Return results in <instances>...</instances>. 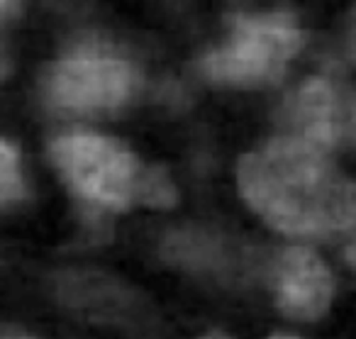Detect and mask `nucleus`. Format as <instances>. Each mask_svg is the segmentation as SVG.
<instances>
[{"instance_id": "f8f14e48", "label": "nucleus", "mask_w": 356, "mask_h": 339, "mask_svg": "<svg viewBox=\"0 0 356 339\" xmlns=\"http://www.w3.org/2000/svg\"><path fill=\"white\" fill-rule=\"evenodd\" d=\"M210 339H218V337H210Z\"/></svg>"}, {"instance_id": "f03ea898", "label": "nucleus", "mask_w": 356, "mask_h": 339, "mask_svg": "<svg viewBox=\"0 0 356 339\" xmlns=\"http://www.w3.org/2000/svg\"><path fill=\"white\" fill-rule=\"evenodd\" d=\"M51 161L79 198L110 210L134 203L168 207L176 191L156 166H142L120 142L98 134H69L51 144Z\"/></svg>"}, {"instance_id": "20e7f679", "label": "nucleus", "mask_w": 356, "mask_h": 339, "mask_svg": "<svg viewBox=\"0 0 356 339\" xmlns=\"http://www.w3.org/2000/svg\"><path fill=\"white\" fill-rule=\"evenodd\" d=\"M134 69L108 47H81L71 52L47 79V98L69 113L115 110L132 95Z\"/></svg>"}, {"instance_id": "0eeeda50", "label": "nucleus", "mask_w": 356, "mask_h": 339, "mask_svg": "<svg viewBox=\"0 0 356 339\" xmlns=\"http://www.w3.org/2000/svg\"><path fill=\"white\" fill-rule=\"evenodd\" d=\"M22 196V178H20V166H17V154L13 149V144L3 142L0 144V200L3 205H13L15 200H20Z\"/></svg>"}, {"instance_id": "39448f33", "label": "nucleus", "mask_w": 356, "mask_h": 339, "mask_svg": "<svg viewBox=\"0 0 356 339\" xmlns=\"http://www.w3.org/2000/svg\"><path fill=\"white\" fill-rule=\"evenodd\" d=\"M332 276L310 249L293 246L276 264V298L286 315L298 320H315L332 300Z\"/></svg>"}, {"instance_id": "f257e3e1", "label": "nucleus", "mask_w": 356, "mask_h": 339, "mask_svg": "<svg viewBox=\"0 0 356 339\" xmlns=\"http://www.w3.org/2000/svg\"><path fill=\"white\" fill-rule=\"evenodd\" d=\"M237 181L244 200L288 235H332L356 222V183L300 139H273L242 157Z\"/></svg>"}, {"instance_id": "ddd939ff", "label": "nucleus", "mask_w": 356, "mask_h": 339, "mask_svg": "<svg viewBox=\"0 0 356 339\" xmlns=\"http://www.w3.org/2000/svg\"><path fill=\"white\" fill-rule=\"evenodd\" d=\"M354 115H356V110H354Z\"/></svg>"}, {"instance_id": "9d476101", "label": "nucleus", "mask_w": 356, "mask_h": 339, "mask_svg": "<svg viewBox=\"0 0 356 339\" xmlns=\"http://www.w3.org/2000/svg\"><path fill=\"white\" fill-rule=\"evenodd\" d=\"M6 339H27V337H20V334H17V337H6Z\"/></svg>"}, {"instance_id": "1a4fd4ad", "label": "nucleus", "mask_w": 356, "mask_h": 339, "mask_svg": "<svg viewBox=\"0 0 356 339\" xmlns=\"http://www.w3.org/2000/svg\"><path fill=\"white\" fill-rule=\"evenodd\" d=\"M0 8H3V15H10V10H13V0H0Z\"/></svg>"}, {"instance_id": "6e6552de", "label": "nucleus", "mask_w": 356, "mask_h": 339, "mask_svg": "<svg viewBox=\"0 0 356 339\" xmlns=\"http://www.w3.org/2000/svg\"><path fill=\"white\" fill-rule=\"evenodd\" d=\"M346 259H349V264L356 269V237L351 239V244L346 246Z\"/></svg>"}, {"instance_id": "7ed1b4c3", "label": "nucleus", "mask_w": 356, "mask_h": 339, "mask_svg": "<svg viewBox=\"0 0 356 339\" xmlns=\"http://www.w3.org/2000/svg\"><path fill=\"white\" fill-rule=\"evenodd\" d=\"M300 47L302 32L288 13L237 15L229 42L205 56L203 71L215 84L239 88L264 86L283 74Z\"/></svg>"}, {"instance_id": "423d86ee", "label": "nucleus", "mask_w": 356, "mask_h": 339, "mask_svg": "<svg viewBox=\"0 0 356 339\" xmlns=\"http://www.w3.org/2000/svg\"><path fill=\"white\" fill-rule=\"evenodd\" d=\"M286 137L300 139L305 144L327 152L334 147L341 134V103L334 86L325 79H310L288 98L283 110Z\"/></svg>"}, {"instance_id": "9b49d317", "label": "nucleus", "mask_w": 356, "mask_h": 339, "mask_svg": "<svg viewBox=\"0 0 356 339\" xmlns=\"http://www.w3.org/2000/svg\"><path fill=\"white\" fill-rule=\"evenodd\" d=\"M273 339H293V337H273Z\"/></svg>"}]
</instances>
